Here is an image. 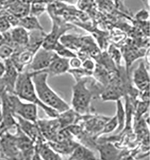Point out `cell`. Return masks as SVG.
I'll list each match as a JSON object with an SVG mask.
<instances>
[{"instance_id": "cell-19", "label": "cell", "mask_w": 150, "mask_h": 160, "mask_svg": "<svg viewBox=\"0 0 150 160\" xmlns=\"http://www.w3.org/2000/svg\"><path fill=\"white\" fill-rule=\"evenodd\" d=\"M121 96L120 91L115 87L109 88L102 94V98L104 100H118Z\"/></svg>"}, {"instance_id": "cell-17", "label": "cell", "mask_w": 150, "mask_h": 160, "mask_svg": "<svg viewBox=\"0 0 150 160\" xmlns=\"http://www.w3.org/2000/svg\"><path fill=\"white\" fill-rule=\"evenodd\" d=\"M60 113L61 114L59 113L58 116V117H59L58 120L59 122L61 128H63L69 124H72V122L74 121V119H75L74 112L71 111L70 109Z\"/></svg>"}, {"instance_id": "cell-23", "label": "cell", "mask_w": 150, "mask_h": 160, "mask_svg": "<svg viewBox=\"0 0 150 160\" xmlns=\"http://www.w3.org/2000/svg\"><path fill=\"white\" fill-rule=\"evenodd\" d=\"M10 28V23L6 16L0 17V32H5Z\"/></svg>"}, {"instance_id": "cell-20", "label": "cell", "mask_w": 150, "mask_h": 160, "mask_svg": "<svg viewBox=\"0 0 150 160\" xmlns=\"http://www.w3.org/2000/svg\"><path fill=\"white\" fill-rule=\"evenodd\" d=\"M118 121L116 117H113L111 119H109L107 122L105 124V125L103 127V129L100 132V134H105V133H109L111 132L114 131L115 129L118 127Z\"/></svg>"}, {"instance_id": "cell-18", "label": "cell", "mask_w": 150, "mask_h": 160, "mask_svg": "<svg viewBox=\"0 0 150 160\" xmlns=\"http://www.w3.org/2000/svg\"><path fill=\"white\" fill-rule=\"evenodd\" d=\"M117 112L116 117L118 121V127L116 128V132H118L122 130L124 126L125 123V112L123 109L122 104L120 100H117Z\"/></svg>"}, {"instance_id": "cell-15", "label": "cell", "mask_w": 150, "mask_h": 160, "mask_svg": "<svg viewBox=\"0 0 150 160\" xmlns=\"http://www.w3.org/2000/svg\"><path fill=\"white\" fill-rule=\"evenodd\" d=\"M38 153L43 160H61L58 153L55 151L49 145L43 144L40 146Z\"/></svg>"}, {"instance_id": "cell-5", "label": "cell", "mask_w": 150, "mask_h": 160, "mask_svg": "<svg viewBox=\"0 0 150 160\" xmlns=\"http://www.w3.org/2000/svg\"><path fill=\"white\" fill-rule=\"evenodd\" d=\"M58 55L54 51L47 50L43 48L39 49L33 57L29 65V70L33 72L46 69Z\"/></svg>"}, {"instance_id": "cell-8", "label": "cell", "mask_w": 150, "mask_h": 160, "mask_svg": "<svg viewBox=\"0 0 150 160\" xmlns=\"http://www.w3.org/2000/svg\"><path fill=\"white\" fill-rule=\"evenodd\" d=\"M69 60V58H63L57 55L50 62L49 66L40 72H46L48 76L52 75V76L64 74L70 69Z\"/></svg>"}, {"instance_id": "cell-16", "label": "cell", "mask_w": 150, "mask_h": 160, "mask_svg": "<svg viewBox=\"0 0 150 160\" xmlns=\"http://www.w3.org/2000/svg\"><path fill=\"white\" fill-rule=\"evenodd\" d=\"M52 51H54L59 57L63 58L69 59L76 57L74 53L67 49L65 46L59 42L54 45L52 48Z\"/></svg>"}, {"instance_id": "cell-14", "label": "cell", "mask_w": 150, "mask_h": 160, "mask_svg": "<svg viewBox=\"0 0 150 160\" xmlns=\"http://www.w3.org/2000/svg\"><path fill=\"white\" fill-rule=\"evenodd\" d=\"M18 25L27 30L43 31V29L36 16L33 15L26 16L20 18Z\"/></svg>"}, {"instance_id": "cell-22", "label": "cell", "mask_w": 150, "mask_h": 160, "mask_svg": "<svg viewBox=\"0 0 150 160\" xmlns=\"http://www.w3.org/2000/svg\"><path fill=\"white\" fill-rule=\"evenodd\" d=\"M33 57V55L32 54L31 52L30 51L23 52L18 56V61H19V62L21 64L20 65H22V66L27 65L31 63Z\"/></svg>"}, {"instance_id": "cell-2", "label": "cell", "mask_w": 150, "mask_h": 160, "mask_svg": "<svg viewBox=\"0 0 150 160\" xmlns=\"http://www.w3.org/2000/svg\"><path fill=\"white\" fill-rule=\"evenodd\" d=\"M14 94L17 95L21 100H24L29 102H33L43 109L48 116L57 118L59 113L55 110L48 107L40 100L37 94L32 75L30 72L19 73L14 85Z\"/></svg>"}, {"instance_id": "cell-10", "label": "cell", "mask_w": 150, "mask_h": 160, "mask_svg": "<svg viewBox=\"0 0 150 160\" xmlns=\"http://www.w3.org/2000/svg\"><path fill=\"white\" fill-rule=\"evenodd\" d=\"M40 127L42 128V132L43 134L48 138H54L57 132V129L60 127L59 122L57 119L51 121H38L37 122Z\"/></svg>"}, {"instance_id": "cell-4", "label": "cell", "mask_w": 150, "mask_h": 160, "mask_svg": "<svg viewBox=\"0 0 150 160\" xmlns=\"http://www.w3.org/2000/svg\"><path fill=\"white\" fill-rule=\"evenodd\" d=\"M86 80L80 79L73 87L72 106L75 112L84 113L89 109L92 93L86 87Z\"/></svg>"}, {"instance_id": "cell-27", "label": "cell", "mask_w": 150, "mask_h": 160, "mask_svg": "<svg viewBox=\"0 0 150 160\" xmlns=\"http://www.w3.org/2000/svg\"><path fill=\"white\" fill-rule=\"evenodd\" d=\"M2 117H3V109H2V102H1V99L0 97V123L2 121Z\"/></svg>"}, {"instance_id": "cell-1", "label": "cell", "mask_w": 150, "mask_h": 160, "mask_svg": "<svg viewBox=\"0 0 150 160\" xmlns=\"http://www.w3.org/2000/svg\"><path fill=\"white\" fill-rule=\"evenodd\" d=\"M37 94L40 100L59 113L70 109L69 105L50 88L47 83L48 73L44 72H30Z\"/></svg>"}, {"instance_id": "cell-3", "label": "cell", "mask_w": 150, "mask_h": 160, "mask_svg": "<svg viewBox=\"0 0 150 160\" xmlns=\"http://www.w3.org/2000/svg\"><path fill=\"white\" fill-rule=\"evenodd\" d=\"M7 98L14 115H17L33 123H37L38 113L36 104L29 102H23L15 94H7Z\"/></svg>"}, {"instance_id": "cell-7", "label": "cell", "mask_w": 150, "mask_h": 160, "mask_svg": "<svg viewBox=\"0 0 150 160\" xmlns=\"http://www.w3.org/2000/svg\"><path fill=\"white\" fill-rule=\"evenodd\" d=\"M4 63L6 65V71L1 79L4 82L5 88L9 93L12 94L14 92V85L19 73L10 59L5 60Z\"/></svg>"}, {"instance_id": "cell-26", "label": "cell", "mask_w": 150, "mask_h": 160, "mask_svg": "<svg viewBox=\"0 0 150 160\" xmlns=\"http://www.w3.org/2000/svg\"><path fill=\"white\" fill-rule=\"evenodd\" d=\"M6 71V65L5 63L0 62V78H1Z\"/></svg>"}, {"instance_id": "cell-25", "label": "cell", "mask_w": 150, "mask_h": 160, "mask_svg": "<svg viewBox=\"0 0 150 160\" xmlns=\"http://www.w3.org/2000/svg\"><path fill=\"white\" fill-rule=\"evenodd\" d=\"M69 64L73 68H78L80 67L82 65V62L80 59L76 57L72 58L69 60Z\"/></svg>"}, {"instance_id": "cell-11", "label": "cell", "mask_w": 150, "mask_h": 160, "mask_svg": "<svg viewBox=\"0 0 150 160\" xmlns=\"http://www.w3.org/2000/svg\"><path fill=\"white\" fill-rule=\"evenodd\" d=\"M10 38L14 43L21 46H26L28 43L29 35L27 29L19 26L12 31Z\"/></svg>"}, {"instance_id": "cell-12", "label": "cell", "mask_w": 150, "mask_h": 160, "mask_svg": "<svg viewBox=\"0 0 150 160\" xmlns=\"http://www.w3.org/2000/svg\"><path fill=\"white\" fill-rule=\"evenodd\" d=\"M69 160H90L96 159L94 153L84 146L78 145L70 154Z\"/></svg>"}, {"instance_id": "cell-28", "label": "cell", "mask_w": 150, "mask_h": 160, "mask_svg": "<svg viewBox=\"0 0 150 160\" xmlns=\"http://www.w3.org/2000/svg\"><path fill=\"white\" fill-rule=\"evenodd\" d=\"M2 134V130H1V128H0V135Z\"/></svg>"}, {"instance_id": "cell-29", "label": "cell", "mask_w": 150, "mask_h": 160, "mask_svg": "<svg viewBox=\"0 0 150 160\" xmlns=\"http://www.w3.org/2000/svg\"><path fill=\"white\" fill-rule=\"evenodd\" d=\"M144 14H145V13H143V15H144ZM137 15H139V14H137ZM141 16H142V15H141Z\"/></svg>"}, {"instance_id": "cell-6", "label": "cell", "mask_w": 150, "mask_h": 160, "mask_svg": "<svg viewBox=\"0 0 150 160\" xmlns=\"http://www.w3.org/2000/svg\"><path fill=\"white\" fill-rule=\"evenodd\" d=\"M0 149L3 155L8 158H14L19 155L15 136L7 132H3L0 135Z\"/></svg>"}, {"instance_id": "cell-21", "label": "cell", "mask_w": 150, "mask_h": 160, "mask_svg": "<svg viewBox=\"0 0 150 160\" xmlns=\"http://www.w3.org/2000/svg\"><path fill=\"white\" fill-rule=\"evenodd\" d=\"M13 55V49L8 44L0 45V58L4 61L10 58Z\"/></svg>"}, {"instance_id": "cell-24", "label": "cell", "mask_w": 150, "mask_h": 160, "mask_svg": "<svg viewBox=\"0 0 150 160\" xmlns=\"http://www.w3.org/2000/svg\"><path fill=\"white\" fill-rule=\"evenodd\" d=\"M82 67L85 70L89 72L93 71V70L95 68V65L94 62L90 59L85 60L82 64Z\"/></svg>"}, {"instance_id": "cell-9", "label": "cell", "mask_w": 150, "mask_h": 160, "mask_svg": "<svg viewBox=\"0 0 150 160\" xmlns=\"http://www.w3.org/2000/svg\"><path fill=\"white\" fill-rule=\"evenodd\" d=\"M133 82L136 87L145 91L149 87L150 76L143 62L139 63L133 74Z\"/></svg>"}, {"instance_id": "cell-13", "label": "cell", "mask_w": 150, "mask_h": 160, "mask_svg": "<svg viewBox=\"0 0 150 160\" xmlns=\"http://www.w3.org/2000/svg\"><path fill=\"white\" fill-rule=\"evenodd\" d=\"M98 150L100 153V158L102 160L118 159L120 153L119 150L110 143L99 146Z\"/></svg>"}]
</instances>
